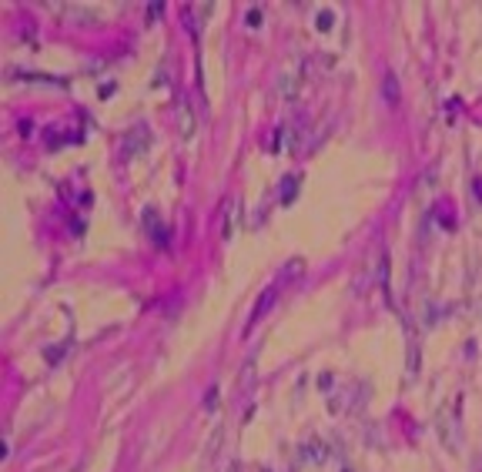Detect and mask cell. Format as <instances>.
Masks as SVG:
<instances>
[{
	"mask_svg": "<svg viewBox=\"0 0 482 472\" xmlns=\"http://www.w3.org/2000/svg\"><path fill=\"white\" fill-rule=\"evenodd\" d=\"M291 191H295V178H291V181H285V201L291 198Z\"/></svg>",
	"mask_w": 482,
	"mask_h": 472,
	"instance_id": "obj_7",
	"label": "cell"
},
{
	"mask_svg": "<svg viewBox=\"0 0 482 472\" xmlns=\"http://www.w3.org/2000/svg\"><path fill=\"white\" fill-rule=\"evenodd\" d=\"M178 121H181V134H184V137L195 134V114H191V107H188V104L178 107Z\"/></svg>",
	"mask_w": 482,
	"mask_h": 472,
	"instance_id": "obj_5",
	"label": "cell"
},
{
	"mask_svg": "<svg viewBox=\"0 0 482 472\" xmlns=\"http://www.w3.org/2000/svg\"><path fill=\"white\" fill-rule=\"evenodd\" d=\"M382 97H385V104H399V81H395V74L392 71H385V77H382Z\"/></svg>",
	"mask_w": 482,
	"mask_h": 472,
	"instance_id": "obj_4",
	"label": "cell"
},
{
	"mask_svg": "<svg viewBox=\"0 0 482 472\" xmlns=\"http://www.w3.org/2000/svg\"><path fill=\"white\" fill-rule=\"evenodd\" d=\"M436 436H439V442L446 445V449H455L459 445V419H455V409H452V402H442L439 405V412H436Z\"/></svg>",
	"mask_w": 482,
	"mask_h": 472,
	"instance_id": "obj_1",
	"label": "cell"
},
{
	"mask_svg": "<svg viewBox=\"0 0 482 472\" xmlns=\"http://www.w3.org/2000/svg\"><path fill=\"white\" fill-rule=\"evenodd\" d=\"M71 472H81V469H71Z\"/></svg>",
	"mask_w": 482,
	"mask_h": 472,
	"instance_id": "obj_8",
	"label": "cell"
},
{
	"mask_svg": "<svg viewBox=\"0 0 482 472\" xmlns=\"http://www.w3.org/2000/svg\"><path fill=\"white\" fill-rule=\"evenodd\" d=\"M235 231H238V201L231 198L225 204V242L235 238Z\"/></svg>",
	"mask_w": 482,
	"mask_h": 472,
	"instance_id": "obj_3",
	"label": "cell"
},
{
	"mask_svg": "<svg viewBox=\"0 0 482 472\" xmlns=\"http://www.w3.org/2000/svg\"><path fill=\"white\" fill-rule=\"evenodd\" d=\"M318 27H322V31H329V27H331V14H322V20H318Z\"/></svg>",
	"mask_w": 482,
	"mask_h": 472,
	"instance_id": "obj_6",
	"label": "cell"
},
{
	"mask_svg": "<svg viewBox=\"0 0 482 472\" xmlns=\"http://www.w3.org/2000/svg\"><path fill=\"white\" fill-rule=\"evenodd\" d=\"M298 88H301V71L298 67H285L282 74H278V94L291 101V97H298Z\"/></svg>",
	"mask_w": 482,
	"mask_h": 472,
	"instance_id": "obj_2",
	"label": "cell"
}]
</instances>
